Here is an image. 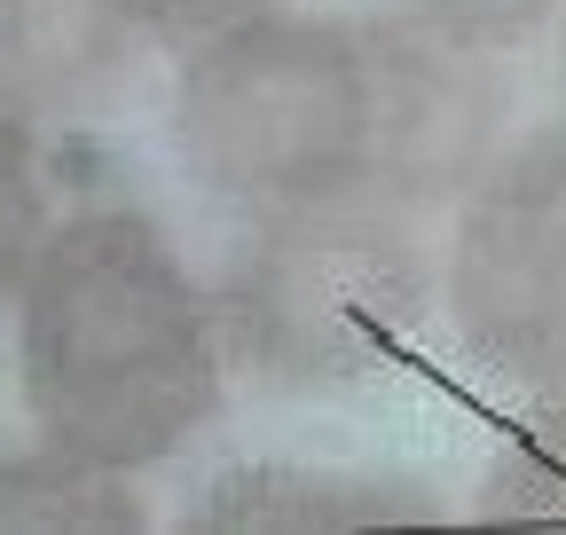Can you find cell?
<instances>
[{
  "label": "cell",
  "instance_id": "cell-11",
  "mask_svg": "<svg viewBox=\"0 0 566 535\" xmlns=\"http://www.w3.org/2000/svg\"><path fill=\"white\" fill-rule=\"evenodd\" d=\"M394 17L441 32V40H464V48H488V55H512L527 48L543 24L566 17V0H386Z\"/></svg>",
  "mask_w": 566,
  "mask_h": 535
},
{
  "label": "cell",
  "instance_id": "cell-4",
  "mask_svg": "<svg viewBox=\"0 0 566 535\" xmlns=\"http://www.w3.org/2000/svg\"><path fill=\"white\" fill-rule=\"evenodd\" d=\"M441 315L535 401L566 394V118L512 134L441 229Z\"/></svg>",
  "mask_w": 566,
  "mask_h": 535
},
{
  "label": "cell",
  "instance_id": "cell-13",
  "mask_svg": "<svg viewBox=\"0 0 566 535\" xmlns=\"http://www.w3.org/2000/svg\"><path fill=\"white\" fill-rule=\"evenodd\" d=\"M543 410H558V426H566V394H558V401H543Z\"/></svg>",
  "mask_w": 566,
  "mask_h": 535
},
{
  "label": "cell",
  "instance_id": "cell-1",
  "mask_svg": "<svg viewBox=\"0 0 566 535\" xmlns=\"http://www.w3.org/2000/svg\"><path fill=\"white\" fill-rule=\"evenodd\" d=\"M9 347L32 441L126 481L205 433L237 370L212 284L118 181L71 189L9 300Z\"/></svg>",
  "mask_w": 566,
  "mask_h": 535
},
{
  "label": "cell",
  "instance_id": "cell-14",
  "mask_svg": "<svg viewBox=\"0 0 566 535\" xmlns=\"http://www.w3.org/2000/svg\"><path fill=\"white\" fill-rule=\"evenodd\" d=\"M558 87H566V63H558Z\"/></svg>",
  "mask_w": 566,
  "mask_h": 535
},
{
  "label": "cell",
  "instance_id": "cell-6",
  "mask_svg": "<svg viewBox=\"0 0 566 535\" xmlns=\"http://www.w3.org/2000/svg\"><path fill=\"white\" fill-rule=\"evenodd\" d=\"M166 535H457V520L424 481L401 473L252 457L212 473Z\"/></svg>",
  "mask_w": 566,
  "mask_h": 535
},
{
  "label": "cell",
  "instance_id": "cell-9",
  "mask_svg": "<svg viewBox=\"0 0 566 535\" xmlns=\"http://www.w3.org/2000/svg\"><path fill=\"white\" fill-rule=\"evenodd\" d=\"M457 535H566V426L558 410L512 426V441L488 457L472 504L457 512Z\"/></svg>",
  "mask_w": 566,
  "mask_h": 535
},
{
  "label": "cell",
  "instance_id": "cell-12",
  "mask_svg": "<svg viewBox=\"0 0 566 535\" xmlns=\"http://www.w3.org/2000/svg\"><path fill=\"white\" fill-rule=\"evenodd\" d=\"M126 9L142 17V32H150L158 48H197L212 32H229V24L275 9V0H126Z\"/></svg>",
  "mask_w": 566,
  "mask_h": 535
},
{
  "label": "cell",
  "instance_id": "cell-2",
  "mask_svg": "<svg viewBox=\"0 0 566 535\" xmlns=\"http://www.w3.org/2000/svg\"><path fill=\"white\" fill-rule=\"evenodd\" d=\"M174 158L244 221L378 189L386 80L370 17L260 9L174 63Z\"/></svg>",
  "mask_w": 566,
  "mask_h": 535
},
{
  "label": "cell",
  "instance_id": "cell-7",
  "mask_svg": "<svg viewBox=\"0 0 566 535\" xmlns=\"http://www.w3.org/2000/svg\"><path fill=\"white\" fill-rule=\"evenodd\" d=\"M142 48L150 32L126 0H0V103L71 126L134 80Z\"/></svg>",
  "mask_w": 566,
  "mask_h": 535
},
{
  "label": "cell",
  "instance_id": "cell-3",
  "mask_svg": "<svg viewBox=\"0 0 566 535\" xmlns=\"http://www.w3.org/2000/svg\"><path fill=\"white\" fill-rule=\"evenodd\" d=\"M212 300L229 363L260 394L378 386L441 315V213L354 189L244 221Z\"/></svg>",
  "mask_w": 566,
  "mask_h": 535
},
{
  "label": "cell",
  "instance_id": "cell-5",
  "mask_svg": "<svg viewBox=\"0 0 566 535\" xmlns=\"http://www.w3.org/2000/svg\"><path fill=\"white\" fill-rule=\"evenodd\" d=\"M386 134H378V197L417 213H457L464 189L512 150V72L504 55L441 40L394 9L370 17Z\"/></svg>",
  "mask_w": 566,
  "mask_h": 535
},
{
  "label": "cell",
  "instance_id": "cell-10",
  "mask_svg": "<svg viewBox=\"0 0 566 535\" xmlns=\"http://www.w3.org/2000/svg\"><path fill=\"white\" fill-rule=\"evenodd\" d=\"M71 206V189L55 197V166H48V126L0 103V307L17 300L24 268L40 252V237L55 229V213Z\"/></svg>",
  "mask_w": 566,
  "mask_h": 535
},
{
  "label": "cell",
  "instance_id": "cell-8",
  "mask_svg": "<svg viewBox=\"0 0 566 535\" xmlns=\"http://www.w3.org/2000/svg\"><path fill=\"white\" fill-rule=\"evenodd\" d=\"M0 535H158L126 473L80 464L48 441L0 449Z\"/></svg>",
  "mask_w": 566,
  "mask_h": 535
}]
</instances>
